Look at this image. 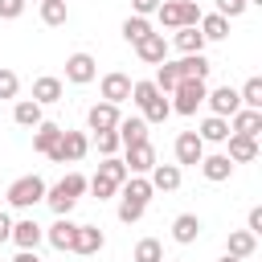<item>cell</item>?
Listing matches in <instances>:
<instances>
[{"label":"cell","instance_id":"cell-24","mask_svg":"<svg viewBox=\"0 0 262 262\" xmlns=\"http://www.w3.org/2000/svg\"><path fill=\"white\" fill-rule=\"evenodd\" d=\"M254 250H258V237L250 229H233L225 242V254H233V258H254Z\"/></svg>","mask_w":262,"mask_h":262},{"label":"cell","instance_id":"cell-43","mask_svg":"<svg viewBox=\"0 0 262 262\" xmlns=\"http://www.w3.org/2000/svg\"><path fill=\"white\" fill-rule=\"evenodd\" d=\"M25 4L29 0H0V20H16L25 12Z\"/></svg>","mask_w":262,"mask_h":262},{"label":"cell","instance_id":"cell-20","mask_svg":"<svg viewBox=\"0 0 262 262\" xmlns=\"http://www.w3.org/2000/svg\"><path fill=\"white\" fill-rule=\"evenodd\" d=\"M33 102H41V106H49V102H61V78H53V74H41V78L33 82Z\"/></svg>","mask_w":262,"mask_h":262},{"label":"cell","instance_id":"cell-6","mask_svg":"<svg viewBox=\"0 0 262 262\" xmlns=\"http://www.w3.org/2000/svg\"><path fill=\"white\" fill-rule=\"evenodd\" d=\"M94 78H98V61H94L90 53H70V57H66V82L86 86V82H94Z\"/></svg>","mask_w":262,"mask_h":262},{"label":"cell","instance_id":"cell-7","mask_svg":"<svg viewBox=\"0 0 262 262\" xmlns=\"http://www.w3.org/2000/svg\"><path fill=\"white\" fill-rule=\"evenodd\" d=\"M205 102H209V115H221V119H229V115L242 106V98H237L233 86H213V90H205Z\"/></svg>","mask_w":262,"mask_h":262},{"label":"cell","instance_id":"cell-13","mask_svg":"<svg viewBox=\"0 0 262 262\" xmlns=\"http://www.w3.org/2000/svg\"><path fill=\"white\" fill-rule=\"evenodd\" d=\"M229 131L233 135H262V111H250V106H237L233 115H229Z\"/></svg>","mask_w":262,"mask_h":262},{"label":"cell","instance_id":"cell-2","mask_svg":"<svg viewBox=\"0 0 262 262\" xmlns=\"http://www.w3.org/2000/svg\"><path fill=\"white\" fill-rule=\"evenodd\" d=\"M45 180L41 176H16L8 188H4V201L12 205V209H33V205H41L45 201Z\"/></svg>","mask_w":262,"mask_h":262},{"label":"cell","instance_id":"cell-15","mask_svg":"<svg viewBox=\"0 0 262 262\" xmlns=\"http://www.w3.org/2000/svg\"><path fill=\"white\" fill-rule=\"evenodd\" d=\"M127 98H131V78L119 74V70H115V74H102V102H115V106H119V102H127Z\"/></svg>","mask_w":262,"mask_h":262},{"label":"cell","instance_id":"cell-40","mask_svg":"<svg viewBox=\"0 0 262 262\" xmlns=\"http://www.w3.org/2000/svg\"><path fill=\"white\" fill-rule=\"evenodd\" d=\"M143 213H147V205H135V201H127V196L119 201V221H123V225H135Z\"/></svg>","mask_w":262,"mask_h":262},{"label":"cell","instance_id":"cell-23","mask_svg":"<svg viewBox=\"0 0 262 262\" xmlns=\"http://www.w3.org/2000/svg\"><path fill=\"white\" fill-rule=\"evenodd\" d=\"M74 229H78V225H74L70 217H57V221L45 229V242H49L53 250H70V242H74Z\"/></svg>","mask_w":262,"mask_h":262},{"label":"cell","instance_id":"cell-27","mask_svg":"<svg viewBox=\"0 0 262 262\" xmlns=\"http://www.w3.org/2000/svg\"><path fill=\"white\" fill-rule=\"evenodd\" d=\"M196 135H201L205 143H225V139H229V119H221V115H209V119L196 127Z\"/></svg>","mask_w":262,"mask_h":262},{"label":"cell","instance_id":"cell-29","mask_svg":"<svg viewBox=\"0 0 262 262\" xmlns=\"http://www.w3.org/2000/svg\"><path fill=\"white\" fill-rule=\"evenodd\" d=\"M139 111H143V123L151 127V123H164V119L172 115V102H168V94H151Z\"/></svg>","mask_w":262,"mask_h":262},{"label":"cell","instance_id":"cell-25","mask_svg":"<svg viewBox=\"0 0 262 262\" xmlns=\"http://www.w3.org/2000/svg\"><path fill=\"white\" fill-rule=\"evenodd\" d=\"M196 29H201V37H205V41H225V37H229V20H225L221 12L201 16V20H196Z\"/></svg>","mask_w":262,"mask_h":262},{"label":"cell","instance_id":"cell-35","mask_svg":"<svg viewBox=\"0 0 262 262\" xmlns=\"http://www.w3.org/2000/svg\"><path fill=\"white\" fill-rule=\"evenodd\" d=\"M98 176H106V180H115V184H123L131 172H127V164L119 160V156H102V164H98Z\"/></svg>","mask_w":262,"mask_h":262},{"label":"cell","instance_id":"cell-21","mask_svg":"<svg viewBox=\"0 0 262 262\" xmlns=\"http://www.w3.org/2000/svg\"><path fill=\"white\" fill-rule=\"evenodd\" d=\"M176 70H180V78H209V70H213V61L205 57V53H184L180 61H176Z\"/></svg>","mask_w":262,"mask_h":262},{"label":"cell","instance_id":"cell-47","mask_svg":"<svg viewBox=\"0 0 262 262\" xmlns=\"http://www.w3.org/2000/svg\"><path fill=\"white\" fill-rule=\"evenodd\" d=\"M12 262H41V258H37V250H20Z\"/></svg>","mask_w":262,"mask_h":262},{"label":"cell","instance_id":"cell-9","mask_svg":"<svg viewBox=\"0 0 262 262\" xmlns=\"http://www.w3.org/2000/svg\"><path fill=\"white\" fill-rule=\"evenodd\" d=\"M102 246H106V233H102L98 225H78V229H74V242H70V250H74V254L90 258V254H98Z\"/></svg>","mask_w":262,"mask_h":262},{"label":"cell","instance_id":"cell-32","mask_svg":"<svg viewBox=\"0 0 262 262\" xmlns=\"http://www.w3.org/2000/svg\"><path fill=\"white\" fill-rule=\"evenodd\" d=\"M151 82H156V90H160V94H172V90H176V82H180V70H176V61H160Z\"/></svg>","mask_w":262,"mask_h":262},{"label":"cell","instance_id":"cell-33","mask_svg":"<svg viewBox=\"0 0 262 262\" xmlns=\"http://www.w3.org/2000/svg\"><path fill=\"white\" fill-rule=\"evenodd\" d=\"M156 20H160L164 29H180V25H184V16H180V0H160Z\"/></svg>","mask_w":262,"mask_h":262},{"label":"cell","instance_id":"cell-31","mask_svg":"<svg viewBox=\"0 0 262 262\" xmlns=\"http://www.w3.org/2000/svg\"><path fill=\"white\" fill-rule=\"evenodd\" d=\"M37 8H41V20H45L49 29H57V25L70 20V4H66V0H41Z\"/></svg>","mask_w":262,"mask_h":262},{"label":"cell","instance_id":"cell-46","mask_svg":"<svg viewBox=\"0 0 262 262\" xmlns=\"http://www.w3.org/2000/svg\"><path fill=\"white\" fill-rule=\"evenodd\" d=\"M8 237H12V217H8V213H0V246H4Z\"/></svg>","mask_w":262,"mask_h":262},{"label":"cell","instance_id":"cell-48","mask_svg":"<svg viewBox=\"0 0 262 262\" xmlns=\"http://www.w3.org/2000/svg\"><path fill=\"white\" fill-rule=\"evenodd\" d=\"M217 262H246V258H233V254H221Z\"/></svg>","mask_w":262,"mask_h":262},{"label":"cell","instance_id":"cell-10","mask_svg":"<svg viewBox=\"0 0 262 262\" xmlns=\"http://www.w3.org/2000/svg\"><path fill=\"white\" fill-rule=\"evenodd\" d=\"M8 242H16V250H37L45 242V229L33 217H25V221H12V237Z\"/></svg>","mask_w":262,"mask_h":262},{"label":"cell","instance_id":"cell-8","mask_svg":"<svg viewBox=\"0 0 262 262\" xmlns=\"http://www.w3.org/2000/svg\"><path fill=\"white\" fill-rule=\"evenodd\" d=\"M123 151H127L123 164H127L131 176H147V172L156 168V147H151V139H147V143H135V147H123Z\"/></svg>","mask_w":262,"mask_h":262},{"label":"cell","instance_id":"cell-19","mask_svg":"<svg viewBox=\"0 0 262 262\" xmlns=\"http://www.w3.org/2000/svg\"><path fill=\"white\" fill-rule=\"evenodd\" d=\"M196 237H201V217H196V213H180V217L172 221V242L192 246Z\"/></svg>","mask_w":262,"mask_h":262},{"label":"cell","instance_id":"cell-28","mask_svg":"<svg viewBox=\"0 0 262 262\" xmlns=\"http://www.w3.org/2000/svg\"><path fill=\"white\" fill-rule=\"evenodd\" d=\"M119 188H123V196H127V201H135V205H147V201H151V192H156L147 176H127Z\"/></svg>","mask_w":262,"mask_h":262},{"label":"cell","instance_id":"cell-14","mask_svg":"<svg viewBox=\"0 0 262 262\" xmlns=\"http://www.w3.org/2000/svg\"><path fill=\"white\" fill-rule=\"evenodd\" d=\"M201 176L205 180H213V184H221V180H229L233 176V160L225 156V151H217V156H201Z\"/></svg>","mask_w":262,"mask_h":262},{"label":"cell","instance_id":"cell-36","mask_svg":"<svg viewBox=\"0 0 262 262\" xmlns=\"http://www.w3.org/2000/svg\"><path fill=\"white\" fill-rule=\"evenodd\" d=\"M135 262H164V246L156 237H139L135 242Z\"/></svg>","mask_w":262,"mask_h":262},{"label":"cell","instance_id":"cell-41","mask_svg":"<svg viewBox=\"0 0 262 262\" xmlns=\"http://www.w3.org/2000/svg\"><path fill=\"white\" fill-rule=\"evenodd\" d=\"M16 90H20V78L0 66V98H16Z\"/></svg>","mask_w":262,"mask_h":262},{"label":"cell","instance_id":"cell-22","mask_svg":"<svg viewBox=\"0 0 262 262\" xmlns=\"http://www.w3.org/2000/svg\"><path fill=\"white\" fill-rule=\"evenodd\" d=\"M57 139H61V127H57V123H45V119H41V123L33 127V147H37L41 156H49V151L57 147Z\"/></svg>","mask_w":262,"mask_h":262},{"label":"cell","instance_id":"cell-11","mask_svg":"<svg viewBox=\"0 0 262 262\" xmlns=\"http://www.w3.org/2000/svg\"><path fill=\"white\" fill-rule=\"evenodd\" d=\"M135 53H139V61H147V66L168 61V41H164V33H147L143 41H135Z\"/></svg>","mask_w":262,"mask_h":262},{"label":"cell","instance_id":"cell-49","mask_svg":"<svg viewBox=\"0 0 262 262\" xmlns=\"http://www.w3.org/2000/svg\"><path fill=\"white\" fill-rule=\"evenodd\" d=\"M37 4H41V0H37Z\"/></svg>","mask_w":262,"mask_h":262},{"label":"cell","instance_id":"cell-3","mask_svg":"<svg viewBox=\"0 0 262 262\" xmlns=\"http://www.w3.org/2000/svg\"><path fill=\"white\" fill-rule=\"evenodd\" d=\"M205 82L201 78H180L176 82V90H172V111L176 115H196V106L205 102Z\"/></svg>","mask_w":262,"mask_h":262},{"label":"cell","instance_id":"cell-44","mask_svg":"<svg viewBox=\"0 0 262 262\" xmlns=\"http://www.w3.org/2000/svg\"><path fill=\"white\" fill-rule=\"evenodd\" d=\"M246 229H250V233H254V237H258V233H262V209H258V205H254V209H250V217H246Z\"/></svg>","mask_w":262,"mask_h":262},{"label":"cell","instance_id":"cell-38","mask_svg":"<svg viewBox=\"0 0 262 262\" xmlns=\"http://www.w3.org/2000/svg\"><path fill=\"white\" fill-rule=\"evenodd\" d=\"M94 147H98V156H115L123 143H119V131H94Z\"/></svg>","mask_w":262,"mask_h":262},{"label":"cell","instance_id":"cell-50","mask_svg":"<svg viewBox=\"0 0 262 262\" xmlns=\"http://www.w3.org/2000/svg\"><path fill=\"white\" fill-rule=\"evenodd\" d=\"M164 262H168V258H164Z\"/></svg>","mask_w":262,"mask_h":262},{"label":"cell","instance_id":"cell-45","mask_svg":"<svg viewBox=\"0 0 262 262\" xmlns=\"http://www.w3.org/2000/svg\"><path fill=\"white\" fill-rule=\"evenodd\" d=\"M131 8H135V16H151L160 8V0H131Z\"/></svg>","mask_w":262,"mask_h":262},{"label":"cell","instance_id":"cell-42","mask_svg":"<svg viewBox=\"0 0 262 262\" xmlns=\"http://www.w3.org/2000/svg\"><path fill=\"white\" fill-rule=\"evenodd\" d=\"M246 8H250V4H246V0H217V12H221V16H225V20H233V16H242V12H246Z\"/></svg>","mask_w":262,"mask_h":262},{"label":"cell","instance_id":"cell-4","mask_svg":"<svg viewBox=\"0 0 262 262\" xmlns=\"http://www.w3.org/2000/svg\"><path fill=\"white\" fill-rule=\"evenodd\" d=\"M86 151H90V135H86V131H61L57 147L49 151V160H53V164H66V160H70V164H74V160H82Z\"/></svg>","mask_w":262,"mask_h":262},{"label":"cell","instance_id":"cell-18","mask_svg":"<svg viewBox=\"0 0 262 262\" xmlns=\"http://www.w3.org/2000/svg\"><path fill=\"white\" fill-rule=\"evenodd\" d=\"M225 143H229L225 156H229L233 164H250V160H258V139H254V135H233V131H229Z\"/></svg>","mask_w":262,"mask_h":262},{"label":"cell","instance_id":"cell-51","mask_svg":"<svg viewBox=\"0 0 262 262\" xmlns=\"http://www.w3.org/2000/svg\"><path fill=\"white\" fill-rule=\"evenodd\" d=\"M0 196H4V192H0Z\"/></svg>","mask_w":262,"mask_h":262},{"label":"cell","instance_id":"cell-17","mask_svg":"<svg viewBox=\"0 0 262 262\" xmlns=\"http://www.w3.org/2000/svg\"><path fill=\"white\" fill-rule=\"evenodd\" d=\"M119 143L123 147H135V143H147V123H143V115H131V119H119Z\"/></svg>","mask_w":262,"mask_h":262},{"label":"cell","instance_id":"cell-12","mask_svg":"<svg viewBox=\"0 0 262 262\" xmlns=\"http://www.w3.org/2000/svg\"><path fill=\"white\" fill-rule=\"evenodd\" d=\"M119 106L115 102H94L90 111H86V123H90V131H115L119 127Z\"/></svg>","mask_w":262,"mask_h":262},{"label":"cell","instance_id":"cell-37","mask_svg":"<svg viewBox=\"0 0 262 262\" xmlns=\"http://www.w3.org/2000/svg\"><path fill=\"white\" fill-rule=\"evenodd\" d=\"M237 98H242V106H250V111H262V78H250V82L237 90Z\"/></svg>","mask_w":262,"mask_h":262},{"label":"cell","instance_id":"cell-34","mask_svg":"<svg viewBox=\"0 0 262 262\" xmlns=\"http://www.w3.org/2000/svg\"><path fill=\"white\" fill-rule=\"evenodd\" d=\"M151 33V25H147V16H127L123 20V41L127 45H135V41H143Z\"/></svg>","mask_w":262,"mask_h":262},{"label":"cell","instance_id":"cell-16","mask_svg":"<svg viewBox=\"0 0 262 262\" xmlns=\"http://www.w3.org/2000/svg\"><path fill=\"white\" fill-rule=\"evenodd\" d=\"M147 180H151L156 192H176L180 188V164H160L156 160V168L147 172Z\"/></svg>","mask_w":262,"mask_h":262},{"label":"cell","instance_id":"cell-39","mask_svg":"<svg viewBox=\"0 0 262 262\" xmlns=\"http://www.w3.org/2000/svg\"><path fill=\"white\" fill-rule=\"evenodd\" d=\"M86 188H90L98 201H111V196L119 192V184H115V180H106V176H98V172H94V180H86Z\"/></svg>","mask_w":262,"mask_h":262},{"label":"cell","instance_id":"cell-26","mask_svg":"<svg viewBox=\"0 0 262 262\" xmlns=\"http://www.w3.org/2000/svg\"><path fill=\"white\" fill-rule=\"evenodd\" d=\"M172 45H176L180 53H205V37H201V29H196V25H184V29H176Z\"/></svg>","mask_w":262,"mask_h":262},{"label":"cell","instance_id":"cell-1","mask_svg":"<svg viewBox=\"0 0 262 262\" xmlns=\"http://www.w3.org/2000/svg\"><path fill=\"white\" fill-rule=\"evenodd\" d=\"M82 192H86V176H82V172H70V176H61L53 188H45V205L53 209V217H70V209L78 205Z\"/></svg>","mask_w":262,"mask_h":262},{"label":"cell","instance_id":"cell-30","mask_svg":"<svg viewBox=\"0 0 262 262\" xmlns=\"http://www.w3.org/2000/svg\"><path fill=\"white\" fill-rule=\"evenodd\" d=\"M12 123H16V127H37V123H41V102L20 98V102L12 106Z\"/></svg>","mask_w":262,"mask_h":262},{"label":"cell","instance_id":"cell-5","mask_svg":"<svg viewBox=\"0 0 262 262\" xmlns=\"http://www.w3.org/2000/svg\"><path fill=\"white\" fill-rule=\"evenodd\" d=\"M172 151H176V164H180V168H196L201 156H205V139H201L196 131H180L176 143H172Z\"/></svg>","mask_w":262,"mask_h":262}]
</instances>
